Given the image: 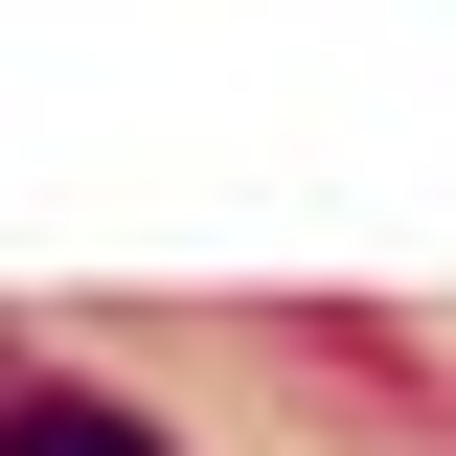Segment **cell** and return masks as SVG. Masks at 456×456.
<instances>
[{"label":"cell","instance_id":"1","mask_svg":"<svg viewBox=\"0 0 456 456\" xmlns=\"http://www.w3.org/2000/svg\"><path fill=\"white\" fill-rule=\"evenodd\" d=\"M0 456H160V434L92 411V388H0Z\"/></svg>","mask_w":456,"mask_h":456}]
</instances>
